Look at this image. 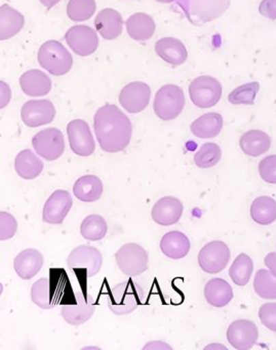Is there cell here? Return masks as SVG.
<instances>
[{"label": "cell", "instance_id": "7dc6e473", "mask_svg": "<svg viewBox=\"0 0 276 350\" xmlns=\"http://www.w3.org/2000/svg\"><path fill=\"white\" fill-rule=\"evenodd\" d=\"M212 348H221V349L227 350V348L223 345H217V344H212V345L206 346L204 349H212Z\"/></svg>", "mask_w": 276, "mask_h": 350}, {"label": "cell", "instance_id": "ac0fdd59", "mask_svg": "<svg viewBox=\"0 0 276 350\" xmlns=\"http://www.w3.org/2000/svg\"><path fill=\"white\" fill-rule=\"evenodd\" d=\"M184 206L179 198L165 196L155 202L151 217L156 224L171 226L179 222L183 215Z\"/></svg>", "mask_w": 276, "mask_h": 350}, {"label": "cell", "instance_id": "d6986e66", "mask_svg": "<svg viewBox=\"0 0 276 350\" xmlns=\"http://www.w3.org/2000/svg\"><path fill=\"white\" fill-rule=\"evenodd\" d=\"M44 263V256L38 250L26 249L15 258L14 268L22 280H27L38 275Z\"/></svg>", "mask_w": 276, "mask_h": 350}, {"label": "cell", "instance_id": "bcb514c9", "mask_svg": "<svg viewBox=\"0 0 276 350\" xmlns=\"http://www.w3.org/2000/svg\"><path fill=\"white\" fill-rule=\"evenodd\" d=\"M40 3L46 7V11H50L53 7L59 3L60 0H40Z\"/></svg>", "mask_w": 276, "mask_h": 350}, {"label": "cell", "instance_id": "7c38bea8", "mask_svg": "<svg viewBox=\"0 0 276 350\" xmlns=\"http://www.w3.org/2000/svg\"><path fill=\"white\" fill-rule=\"evenodd\" d=\"M71 150L79 157H91L96 150L95 140L87 122L83 120H71L67 126Z\"/></svg>", "mask_w": 276, "mask_h": 350}, {"label": "cell", "instance_id": "484cf974", "mask_svg": "<svg viewBox=\"0 0 276 350\" xmlns=\"http://www.w3.org/2000/svg\"><path fill=\"white\" fill-rule=\"evenodd\" d=\"M103 183L95 175H85L79 178L73 186V194L83 202H97L103 194Z\"/></svg>", "mask_w": 276, "mask_h": 350}, {"label": "cell", "instance_id": "7402d4cb", "mask_svg": "<svg viewBox=\"0 0 276 350\" xmlns=\"http://www.w3.org/2000/svg\"><path fill=\"white\" fill-rule=\"evenodd\" d=\"M22 91L30 97H42L48 95L52 90L50 77L40 70L27 71L20 77Z\"/></svg>", "mask_w": 276, "mask_h": 350}, {"label": "cell", "instance_id": "4316f807", "mask_svg": "<svg viewBox=\"0 0 276 350\" xmlns=\"http://www.w3.org/2000/svg\"><path fill=\"white\" fill-rule=\"evenodd\" d=\"M126 27L130 38L137 42H146L154 34L155 22L147 14L137 13L126 20Z\"/></svg>", "mask_w": 276, "mask_h": 350}, {"label": "cell", "instance_id": "6da1fadb", "mask_svg": "<svg viewBox=\"0 0 276 350\" xmlns=\"http://www.w3.org/2000/svg\"><path fill=\"white\" fill-rule=\"evenodd\" d=\"M94 130L100 147L108 153L124 150L132 139L130 118L113 104H106L94 116Z\"/></svg>", "mask_w": 276, "mask_h": 350}, {"label": "cell", "instance_id": "4dcf8cb0", "mask_svg": "<svg viewBox=\"0 0 276 350\" xmlns=\"http://www.w3.org/2000/svg\"><path fill=\"white\" fill-rule=\"evenodd\" d=\"M249 212L257 224H272L276 221V200L269 196H260L253 200Z\"/></svg>", "mask_w": 276, "mask_h": 350}, {"label": "cell", "instance_id": "d4e9b609", "mask_svg": "<svg viewBox=\"0 0 276 350\" xmlns=\"http://www.w3.org/2000/svg\"><path fill=\"white\" fill-rule=\"evenodd\" d=\"M204 297L212 306L217 308L225 307L233 299L232 286L223 278H212L204 286Z\"/></svg>", "mask_w": 276, "mask_h": 350}, {"label": "cell", "instance_id": "83f0119b", "mask_svg": "<svg viewBox=\"0 0 276 350\" xmlns=\"http://www.w3.org/2000/svg\"><path fill=\"white\" fill-rule=\"evenodd\" d=\"M222 116L217 112H210L194 120L190 126L192 134L200 139H212L218 136L223 129Z\"/></svg>", "mask_w": 276, "mask_h": 350}, {"label": "cell", "instance_id": "5b68a950", "mask_svg": "<svg viewBox=\"0 0 276 350\" xmlns=\"http://www.w3.org/2000/svg\"><path fill=\"white\" fill-rule=\"evenodd\" d=\"M185 107V96L183 90L176 85H165L161 87L155 95V114L161 120H173L177 118Z\"/></svg>", "mask_w": 276, "mask_h": 350}, {"label": "cell", "instance_id": "f1b7e54d", "mask_svg": "<svg viewBox=\"0 0 276 350\" xmlns=\"http://www.w3.org/2000/svg\"><path fill=\"white\" fill-rule=\"evenodd\" d=\"M25 24L23 15L9 5L0 7V40H7L17 36Z\"/></svg>", "mask_w": 276, "mask_h": 350}, {"label": "cell", "instance_id": "9a60e30c", "mask_svg": "<svg viewBox=\"0 0 276 350\" xmlns=\"http://www.w3.org/2000/svg\"><path fill=\"white\" fill-rule=\"evenodd\" d=\"M259 338L257 325L249 319H237L227 329V340L237 350H249Z\"/></svg>", "mask_w": 276, "mask_h": 350}, {"label": "cell", "instance_id": "1f68e13d", "mask_svg": "<svg viewBox=\"0 0 276 350\" xmlns=\"http://www.w3.org/2000/svg\"><path fill=\"white\" fill-rule=\"evenodd\" d=\"M253 271L251 258L247 254H239L229 269V276L236 286H245L249 284Z\"/></svg>", "mask_w": 276, "mask_h": 350}, {"label": "cell", "instance_id": "f546056e", "mask_svg": "<svg viewBox=\"0 0 276 350\" xmlns=\"http://www.w3.org/2000/svg\"><path fill=\"white\" fill-rule=\"evenodd\" d=\"M15 170L22 179L33 180L42 174L44 163L33 151L25 149L16 157Z\"/></svg>", "mask_w": 276, "mask_h": 350}, {"label": "cell", "instance_id": "2e32d148", "mask_svg": "<svg viewBox=\"0 0 276 350\" xmlns=\"http://www.w3.org/2000/svg\"><path fill=\"white\" fill-rule=\"evenodd\" d=\"M73 206V200L66 190H56L51 194L42 210V221L49 224L60 225L64 222Z\"/></svg>", "mask_w": 276, "mask_h": 350}, {"label": "cell", "instance_id": "9c48e42d", "mask_svg": "<svg viewBox=\"0 0 276 350\" xmlns=\"http://www.w3.org/2000/svg\"><path fill=\"white\" fill-rule=\"evenodd\" d=\"M95 310L96 304L93 297L77 291L70 299V302L63 305L61 315L69 325H81L91 319Z\"/></svg>", "mask_w": 276, "mask_h": 350}, {"label": "cell", "instance_id": "52a82bcc", "mask_svg": "<svg viewBox=\"0 0 276 350\" xmlns=\"http://www.w3.org/2000/svg\"><path fill=\"white\" fill-rule=\"evenodd\" d=\"M189 96L196 107H214L222 97V85L218 79L208 75L196 77L189 85Z\"/></svg>", "mask_w": 276, "mask_h": 350}, {"label": "cell", "instance_id": "603a6c76", "mask_svg": "<svg viewBox=\"0 0 276 350\" xmlns=\"http://www.w3.org/2000/svg\"><path fill=\"white\" fill-rule=\"evenodd\" d=\"M159 245L161 252L173 260L183 259L188 255L191 247L187 235L181 231H169L165 233Z\"/></svg>", "mask_w": 276, "mask_h": 350}, {"label": "cell", "instance_id": "8fae6325", "mask_svg": "<svg viewBox=\"0 0 276 350\" xmlns=\"http://www.w3.org/2000/svg\"><path fill=\"white\" fill-rule=\"evenodd\" d=\"M230 256V250L224 241H212L200 250L198 264L206 273H219L228 265Z\"/></svg>", "mask_w": 276, "mask_h": 350}, {"label": "cell", "instance_id": "8d00e7d4", "mask_svg": "<svg viewBox=\"0 0 276 350\" xmlns=\"http://www.w3.org/2000/svg\"><path fill=\"white\" fill-rule=\"evenodd\" d=\"M260 90L258 81L245 83L233 90L228 96V101L233 105H253Z\"/></svg>", "mask_w": 276, "mask_h": 350}, {"label": "cell", "instance_id": "d590c367", "mask_svg": "<svg viewBox=\"0 0 276 350\" xmlns=\"http://www.w3.org/2000/svg\"><path fill=\"white\" fill-rule=\"evenodd\" d=\"M95 0H70L67 5V15L74 22L91 19L96 12Z\"/></svg>", "mask_w": 276, "mask_h": 350}, {"label": "cell", "instance_id": "7a4b0ae2", "mask_svg": "<svg viewBox=\"0 0 276 350\" xmlns=\"http://www.w3.org/2000/svg\"><path fill=\"white\" fill-rule=\"evenodd\" d=\"M176 5L190 23L202 26L222 17L230 7V0H176Z\"/></svg>", "mask_w": 276, "mask_h": 350}, {"label": "cell", "instance_id": "30bf717a", "mask_svg": "<svg viewBox=\"0 0 276 350\" xmlns=\"http://www.w3.org/2000/svg\"><path fill=\"white\" fill-rule=\"evenodd\" d=\"M32 146L42 159L49 161H56L64 153V136L59 129H44L33 137Z\"/></svg>", "mask_w": 276, "mask_h": 350}, {"label": "cell", "instance_id": "ab89813d", "mask_svg": "<svg viewBox=\"0 0 276 350\" xmlns=\"http://www.w3.org/2000/svg\"><path fill=\"white\" fill-rule=\"evenodd\" d=\"M260 176L266 183L276 184V155L272 154L260 161Z\"/></svg>", "mask_w": 276, "mask_h": 350}, {"label": "cell", "instance_id": "3957f363", "mask_svg": "<svg viewBox=\"0 0 276 350\" xmlns=\"http://www.w3.org/2000/svg\"><path fill=\"white\" fill-rule=\"evenodd\" d=\"M144 292L134 280H128L116 284L109 293V309L115 315L134 312L143 303Z\"/></svg>", "mask_w": 276, "mask_h": 350}, {"label": "cell", "instance_id": "d6a6232c", "mask_svg": "<svg viewBox=\"0 0 276 350\" xmlns=\"http://www.w3.org/2000/svg\"><path fill=\"white\" fill-rule=\"evenodd\" d=\"M107 222L100 215L85 217L81 225V235L87 241H101L107 234Z\"/></svg>", "mask_w": 276, "mask_h": 350}, {"label": "cell", "instance_id": "44dd1931", "mask_svg": "<svg viewBox=\"0 0 276 350\" xmlns=\"http://www.w3.org/2000/svg\"><path fill=\"white\" fill-rule=\"evenodd\" d=\"M122 15L115 10L105 9L98 14L95 19V27L100 36L106 40L118 38L122 33Z\"/></svg>", "mask_w": 276, "mask_h": 350}, {"label": "cell", "instance_id": "60d3db41", "mask_svg": "<svg viewBox=\"0 0 276 350\" xmlns=\"http://www.w3.org/2000/svg\"><path fill=\"white\" fill-rule=\"evenodd\" d=\"M258 314L262 325L276 333V302L265 303L262 305Z\"/></svg>", "mask_w": 276, "mask_h": 350}, {"label": "cell", "instance_id": "b9f144b4", "mask_svg": "<svg viewBox=\"0 0 276 350\" xmlns=\"http://www.w3.org/2000/svg\"><path fill=\"white\" fill-rule=\"evenodd\" d=\"M259 13L267 19L276 20V0H262L260 3Z\"/></svg>", "mask_w": 276, "mask_h": 350}, {"label": "cell", "instance_id": "8992f818", "mask_svg": "<svg viewBox=\"0 0 276 350\" xmlns=\"http://www.w3.org/2000/svg\"><path fill=\"white\" fill-rule=\"evenodd\" d=\"M115 261L124 275L135 278L148 269V252L138 243H124L116 252Z\"/></svg>", "mask_w": 276, "mask_h": 350}, {"label": "cell", "instance_id": "c3c4849f", "mask_svg": "<svg viewBox=\"0 0 276 350\" xmlns=\"http://www.w3.org/2000/svg\"><path fill=\"white\" fill-rule=\"evenodd\" d=\"M155 1L161 3H174V1H176V0H155Z\"/></svg>", "mask_w": 276, "mask_h": 350}, {"label": "cell", "instance_id": "4fadbf2b", "mask_svg": "<svg viewBox=\"0 0 276 350\" xmlns=\"http://www.w3.org/2000/svg\"><path fill=\"white\" fill-rule=\"evenodd\" d=\"M65 40L69 48L81 57L94 54L99 44V38L95 30L85 25L73 26L67 31Z\"/></svg>", "mask_w": 276, "mask_h": 350}, {"label": "cell", "instance_id": "f6af8a7d", "mask_svg": "<svg viewBox=\"0 0 276 350\" xmlns=\"http://www.w3.org/2000/svg\"><path fill=\"white\" fill-rule=\"evenodd\" d=\"M143 349H169L171 350L173 348L171 346L165 344V342L161 341H154L150 342V343L147 344L146 346L143 347Z\"/></svg>", "mask_w": 276, "mask_h": 350}, {"label": "cell", "instance_id": "cb8c5ba5", "mask_svg": "<svg viewBox=\"0 0 276 350\" xmlns=\"http://www.w3.org/2000/svg\"><path fill=\"white\" fill-rule=\"evenodd\" d=\"M239 146L247 157H261L271 147V139L264 131H247L239 139Z\"/></svg>", "mask_w": 276, "mask_h": 350}, {"label": "cell", "instance_id": "7bdbcfd3", "mask_svg": "<svg viewBox=\"0 0 276 350\" xmlns=\"http://www.w3.org/2000/svg\"><path fill=\"white\" fill-rule=\"evenodd\" d=\"M0 87H1V98H0L1 99V104H0V107H1V109H3L9 104L10 100H11L12 92L9 85L5 81H0Z\"/></svg>", "mask_w": 276, "mask_h": 350}, {"label": "cell", "instance_id": "ffe728a7", "mask_svg": "<svg viewBox=\"0 0 276 350\" xmlns=\"http://www.w3.org/2000/svg\"><path fill=\"white\" fill-rule=\"evenodd\" d=\"M155 52L161 59L171 66H180L187 60V50L183 42L177 38H161L155 44Z\"/></svg>", "mask_w": 276, "mask_h": 350}, {"label": "cell", "instance_id": "836d02e7", "mask_svg": "<svg viewBox=\"0 0 276 350\" xmlns=\"http://www.w3.org/2000/svg\"><path fill=\"white\" fill-rule=\"evenodd\" d=\"M256 294L266 300H276V278L269 269H260L253 278Z\"/></svg>", "mask_w": 276, "mask_h": 350}, {"label": "cell", "instance_id": "74e56055", "mask_svg": "<svg viewBox=\"0 0 276 350\" xmlns=\"http://www.w3.org/2000/svg\"><path fill=\"white\" fill-rule=\"evenodd\" d=\"M31 300L34 304L44 310L54 308L52 299H51V286L49 278H40L32 284Z\"/></svg>", "mask_w": 276, "mask_h": 350}, {"label": "cell", "instance_id": "277c9868", "mask_svg": "<svg viewBox=\"0 0 276 350\" xmlns=\"http://www.w3.org/2000/svg\"><path fill=\"white\" fill-rule=\"evenodd\" d=\"M38 62L42 68L54 77H62L70 71L72 56L61 42L49 40L40 46Z\"/></svg>", "mask_w": 276, "mask_h": 350}, {"label": "cell", "instance_id": "e0dca14e", "mask_svg": "<svg viewBox=\"0 0 276 350\" xmlns=\"http://www.w3.org/2000/svg\"><path fill=\"white\" fill-rule=\"evenodd\" d=\"M151 90L147 83L134 81L128 83L120 94V103L130 113H139L146 109L150 101Z\"/></svg>", "mask_w": 276, "mask_h": 350}, {"label": "cell", "instance_id": "e575fe53", "mask_svg": "<svg viewBox=\"0 0 276 350\" xmlns=\"http://www.w3.org/2000/svg\"><path fill=\"white\" fill-rule=\"evenodd\" d=\"M222 157L220 146L216 143H204L194 155V163L200 169H210L218 165Z\"/></svg>", "mask_w": 276, "mask_h": 350}, {"label": "cell", "instance_id": "f35d334b", "mask_svg": "<svg viewBox=\"0 0 276 350\" xmlns=\"http://www.w3.org/2000/svg\"><path fill=\"white\" fill-rule=\"evenodd\" d=\"M18 230V222L10 213L0 212V239L7 241L15 237Z\"/></svg>", "mask_w": 276, "mask_h": 350}, {"label": "cell", "instance_id": "ba28073f", "mask_svg": "<svg viewBox=\"0 0 276 350\" xmlns=\"http://www.w3.org/2000/svg\"><path fill=\"white\" fill-rule=\"evenodd\" d=\"M103 265V256L97 247L79 245L67 258V266L74 272L85 271L87 278L99 273Z\"/></svg>", "mask_w": 276, "mask_h": 350}, {"label": "cell", "instance_id": "ee69618b", "mask_svg": "<svg viewBox=\"0 0 276 350\" xmlns=\"http://www.w3.org/2000/svg\"><path fill=\"white\" fill-rule=\"evenodd\" d=\"M266 267L270 270L274 278H276V252H271L264 259Z\"/></svg>", "mask_w": 276, "mask_h": 350}, {"label": "cell", "instance_id": "5bb4252c", "mask_svg": "<svg viewBox=\"0 0 276 350\" xmlns=\"http://www.w3.org/2000/svg\"><path fill=\"white\" fill-rule=\"evenodd\" d=\"M56 116V108L50 100H31L26 102L21 109L24 124L38 128L51 124Z\"/></svg>", "mask_w": 276, "mask_h": 350}]
</instances>
